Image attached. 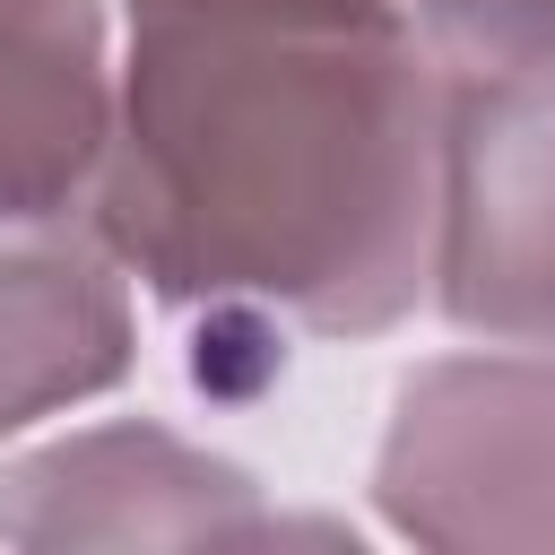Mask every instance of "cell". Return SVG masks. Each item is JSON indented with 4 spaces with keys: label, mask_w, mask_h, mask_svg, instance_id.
Masks as SVG:
<instances>
[{
    "label": "cell",
    "mask_w": 555,
    "mask_h": 555,
    "mask_svg": "<svg viewBox=\"0 0 555 555\" xmlns=\"http://www.w3.org/2000/svg\"><path fill=\"white\" fill-rule=\"evenodd\" d=\"M442 78L408 0H121L87 225L156 304L382 338L434 295Z\"/></svg>",
    "instance_id": "cell-1"
},
{
    "label": "cell",
    "mask_w": 555,
    "mask_h": 555,
    "mask_svg": "<svg viewBox=\"0 0 555 555\" xmlns=\"http://www.w3.org/2000/svg\"><path fill=\"white\" fill-rule=\"evenodd\" d=\"M373 503L390 538L442 555H555V347L477 338L408 364Z\"/></svg>",
    "instance_id": "cell-2"
},
{
    "label": "cell",
    "mask_w": 555,
    "mask_h": 555,
    "mask_svg": "<svg viewBox=\"0 0 555 555\" xmlns=\"http://www.w3.org/2000/svg\"><path fill=\"white\" fill-rule=\"evenodd\" d=\"M460 338L555 347V61L442 78L434 295Z\"/></svg>",
    "instance_id": "cell-3"
},
{
    "label": "cell",
    "mask_w": 555,
    "mask_h": 555,
    "mask_svg": "<svg viewBox=\"0 0 555 555\" xmlns=\"http://www.w3.org/2000/svg\"><path fill=\"white\" fill-rule=\"evenodd\" d=\"M0 538L9 546H269V538H330V529L286 520L243 460L173 434L165 416H104L0 468Z\"/></svg>",
    "instance_id": "cell-4"
},
{
    "label": "cell",
    "mask_w": 555,
    "mask_h": 555,
    "mask_svg": "<svg viewBox=\"0 0 555 555\" xmlns=\"http://www.w3.org/2000/svg\"><path fill=\"white\" fill-rule=\"evenodd\" d=\"M139 373L130 269L87 217L0 225V442L121 390Z\"/></svg>",
    "instance_id": "cell-5"
},
{
    "label": "cell",
    "mask_w": 555,
    "mask_h": 555,
    "mask_svg": "<svg viewBox=\"0 0 555 555\" xmlns=\"http://www.w3.org/2000/svg\"><path fill=\"white\" fill-rule=\"evenodd\" d=\"M113 0H0V225L87 217L113 139Z\"/></svg>",
    "instance_id": "cell-6"
},
{
    "label": "cell",
    "mask_w": 555,
    "mask_h": 555,
    "mask_svg": "<svg viewBox=\"0 0 555 555\" xmlns=\"http://www.w3.org/2000/svg\"><path fill=\"white\" fill-rule=\"evenodd\" d=\"M442 69H512L555 61V0H408Z\"/></svg>",
    "instance_id": "cell-7"
}]
</instances>
